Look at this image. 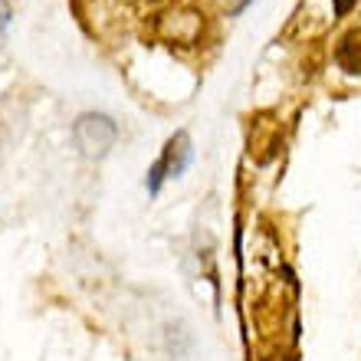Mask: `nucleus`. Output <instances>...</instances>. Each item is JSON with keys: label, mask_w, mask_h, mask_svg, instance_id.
<instances>
[{"label": "nucleus", "mask_w": 361, "mask_h": 361, "mask_svg": "<svg viewBox=\"0 0 361 361\" xmlns=\"http://www.w3.org/2000/svg\"><path fill=\"white\" fill-rule=\"evenodd\" d=\"M115 138H118V125H115L112 115L105 112H82L73 122V142L82 152V158L89 161H99L112 152Z\"/></svg>", "instance_id": "nucleus-1"}, {"label": "nucleus", "mask_w": 361, "mask_h": 361, "mask_svg": "<svg viewBox=\"0 0 361 361\" xmlns=\"http://www.w3.org/2000/svg\"><path fill=\"white\" fill-rule=\"evenodd\" d=\"M194 161V145H190V135L188 132H174L161 148V158L148 168V178H145V188L152 197H158L164 188L168 178H180V174L190 168Z\"/></svg>", "instance_id": "nucleus-2"}, {"label": "nucleus", "mask_w": 361, "mask_h": 361, "mask_svg": "<svg viewBox=\"0 0 361 361\" xmlns=\"http://www.w3.org/2000/svg\"><path fill=\"white\" fill-rule=\"evenodd\" d=\"M154 33L171 47H197L200 37H204V13L190 7L164 10L154 20Z\"/></svg>", "instance_id": "nucleus-3"}, {"label": "nucleus", "mask_w": 361, "mask_h": 361, "mask_svg": "<svg viewBox=\"0 0 361 361\" xmlns=\"http://www.w3.org/2000/svg\"><path fill=\"white\" fill-rule=\"evenodd\" d=\"M335 63L352 73V76H361V27L345 30L338 43H335Z\"/></svg>", "instance_id": "nucleus-4"}, {"label": "nucleus", "mask_w": 361, "mask_h": 361, "mask_svg": "<svg viewBox=\"0 0 361 361\" xmlns=\"http://www.w3.org/2000/svg\"><path fill=\"white\" fill-rule=\"evenodd\" d=\"M355 4H358V0H332V13H335V17H345Z\"/></svg>", "instance_id": "nucleus-5"}, {"label": "nucleus", "mask_w": 361, "mask_h": 361, "mask_svg": "<svg viewBox=\"0 0 361 361\" xmlns=\"http://www.w3.org/2000/svg\"><path fill=\"white\" fill-rule=\"evenodd\" d=\"M148 4H154V0H148Z\"/></svg>", "instance_id": "nucleus-6"}, {"label": "nucleus", "mask_w": 361, "mask_h": 361, "mask_svg": "<svg viewBox=\"0 0 361 361\" xmlns=\"http://www.w3.org/2000/svg\"><path fill=\"white\" fill-rule=\"evenodd\" d=\"M289 361H295V358H289Z\"/></svg>", "instance_id": "nucleus-7"}]
</instances>
